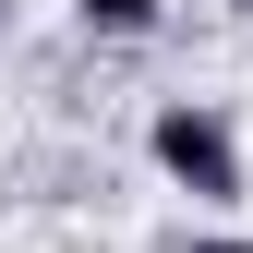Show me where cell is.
I'll list each match as a JSON object with an SVG mask.
<instances>
[{
	"mask_svg": "<svg viewBox=\"0 0 253 253\" xmlns=\"http://www.w3.org/2000/svg\"><path fill=\"white\" fill-rule=\"evenodd\" d=\"M169 253H253L241 229H193V241H169Z\"/></svg>",
	"mask_w": 253,
	"mask_h": 253,
	"instance_id": "cell-3",
	"label": "cell"
},
{
	"mask_svg": "<svg viewBox=\"0 0 253 253\" xmlns=\"http://www.w3.org/2000/svg\"><path fill=\"white\" fill-rule=\"evenodd\" d=\"M73 12H84V37H157L169 0H73Z\"/></svg>",
	"mask_w": 253,
	"mask_h": 253,
	"instance_id": "cell-2",
	"label": "cell"
},
{
	"mask_svg": "<svg viewBox=\"0 0 253 253\" xmlns=\"http://www.w3.org/2000/svg\"><path fill=\"white\" fill-rule=\"evenodd\" d=\"M145 157L181 181L193 205H241V133H229V109H205V97H169L145 121Z\"/></svg>",
	"mask_w": 253,
	"mask_h": 253,
	"instance_id": "cell-1",
	"label": "cell"
}]
</instances>
